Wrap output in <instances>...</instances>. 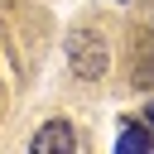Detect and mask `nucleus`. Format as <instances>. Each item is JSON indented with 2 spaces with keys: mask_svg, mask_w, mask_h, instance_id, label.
Returning a JSON list of instances; mask_svg holds the SVG:
<instances>
[{
  "mask_svg": "<svg viewBox=\"0 0 154 154\" xmlns=\"http://www.w3.org/2000/svg\"><path fill=\"white\" fill-rule=\"evenodd\" d=\"M67 63H72L77 77L96 82L106 72V63H111V48H106V38L96 29H77V34H67Z\"/></svg>",
  "mask_w": 154,
  "mask_h": 154,
  "instance_id": "obj_1",
  "label": "nucleus"
},
{
  "mask_svg": "<svg viewBox=\"0 0 154 154\" xmlns=\"http://www.w3.org/2000/svg\"><path fill=\"white\" fill-rule=\"evenodd\" d=\"M29 149H34V154H48V149L72 154V149H77V130H72V120H48V125L29 140Z\"/></svg>",
  "mask_w": 154,
  "mask_h": 154,
  "instance_id": "obj_2",
  "label": "nucleus"
},
{
  "mask_svg": "<svg viewBox=\"0 0 154 154\" xmlns=\"http://www.w3.org/2000/svg\"><path fill=\"white\" fill-rule=\"evenodd\" d=\"M116 149H120V154H149V149H154V135H149L144 125H125V130L116 135Z\"/></svg>",
  "mask_w": 154,
  "mask_h": 154,
  "instance_id": "obj_3",
  "label": "nucleus"
},
{
  "mask_svg": "<svg viewBox=\"0 0 154 154\" xmlns=\"http://www.w3.org/2000/svg\"><path fill=\"white\" fill-rule=\"evenodd\" d=\"M149 125H154V101H149Z\"/></svg>",
  "mask_w": 154,
  "mask_h": 154,
  "instance_id": "obj_4",
  "label": "nucleus"
}]
</instances>
